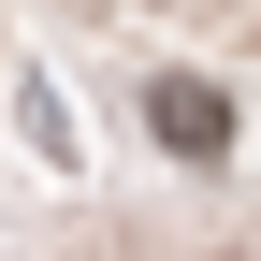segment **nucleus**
I'll list each match as a JSON object with an SVG mask.
<instances>
[{
	"instance_id": "nucleus-1",
	"label": "nucleus",
	"mask_w": 261,
	"mask_h": 261,
	"mask_svg": "<svg viewBox=\"0 0 261 261\" xmlns=\"http://www.w3.org/2000/svg\"><path fill=\"white\" fill-rule=\"evenodd\" d=\"M145 116H160V145H174V160H218V145H232V102H218L203 73H160Z\"/></svg>"
}]
</instances>
